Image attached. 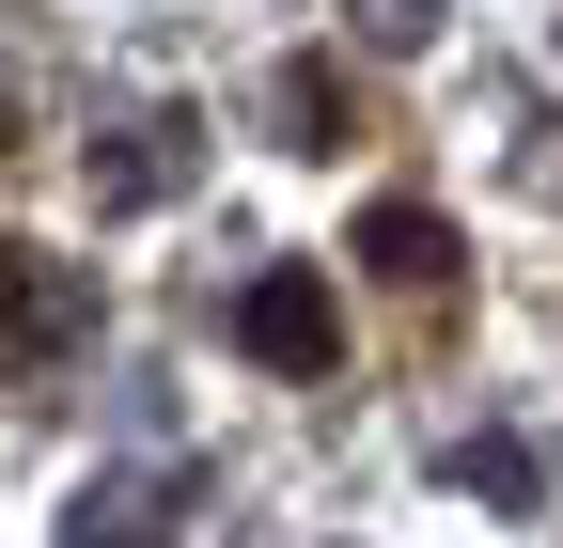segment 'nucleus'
Here are the masks:
<instances>
[{"label":"nucleus","mask_w":563,"mask_h":548,"mask_svg":"<svg viewBox=\"0 0 563 548\" xmlns=\"http://www.w3.org/2000/svg\"><path fill=\"white\" fill-rule=\"evenodd\" d=\"M361 266H376V298H391V346L439 361L454 346V283H470L454 220H439V204H376V220H361Z\"/></svg>","instance_id":"obj_1"},{"label":"nucleus","mask_w":563,"mask_h":548,"mask_svg":"<svg viewBox=\"0 0 563 548\" xmlns=\"http://www.w3.org/2000/svg\"><path fill=\"white\" fill-rule=\"evenodd\" d=\"M79 346H95V266H63V251H32V235H0V376L47 392Z\"/></svg>","instance_id":"obj_2"},{"label":"nucleus","mask_w":563,"mask_h":548,"mask_svg":"<svg viewBox=\"0 0 563 548\" xmlns=\"http://www.w3.org/2000/svg\"><path fill=\"white\" fill-rule=\"evenodd\" d=\"M282 125H298V157H344V125H361V95H344V63H282Z\"/></svg>","instance_id":"obj_4"},{"label":"nucleus","mask_w":563,"mask_h":548,"mask_svg":"<svg viewBox=\"0 0 563 548\" xmlns=\"http://www.w3.org/2000/svg\"><path fill=\"white\" fill-rule=\"evenodd\" d=\"M361 32H376V47H422L439 17H422V0H361Z\"/></svg>","instance_id":"obj_5"},{"label":"nucleus","mask_w":563,"mask_h":548,"mask_svg":"<svg viewBox=\"0 0 563 548\" xmlns=\"http://www.w3.org/2000/svg\"><path fill=\"white\" fill-rule=\"evenodd\" d=\"M0 157H16V110H0Z\"/></svg>","instance_id":"obj_6"},{"label":"nucleus","mask_w":563,"mask_h":548,"mask_svg":"<svg viewBox=\"0 0 563 548\" xmlns=\"http://www.w3.org/2000/svg\"><path fill=\"white\" fill-rule=\"evenodd\" d=\"M235 346L266 376H329L344 361V298H329V266H266V283L235 298Z\"/></svg>","instance_id":"obj_3"}]
</instances>
